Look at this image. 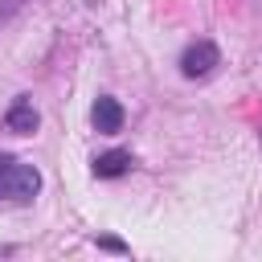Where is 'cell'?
<instances>
[{"mask_svg": "<svg viewBox=\"0 0 262 262\" xmlns=\"http://www.w3.org/2000/svg\"><path fill=\"white\" fill-rule=\"evenodd\" d=\"M41 192V172L33 164H20L12 156H0V201H33Z\"/></svg>", "mask_w": 262, "mask_h": 262, "instance_id": "1", "label": "cell"}, {"mask_svg": "<svg viewBox=\"0 0 262 262\" xmlns=\"http://www.w3.org/2000/svg\"><path fill=\"white\" fill-rule=\"evenodd\" d=\"M90 119H94V127H98L102 135H115V131L123 127V106H119V98H111V94H102V98L94 102V111H90Z\"/></svg>", "mask_w": 262, "mask_h": 262, "instance_id": "4", "label": "cell"}, {"mask_svg": "<svg viewBox=\"0 0 262 262\" xmlns=\"http://www.w3.org/2000/svg\"><path fill=\"white\" fill-rule=\"evenodd\" d=\"M217 61H221V53H217L213 41H192L184 49V57H180V70H184V78H205Z\"/></svg>", "mask_w": 262, "mask_h": 262, "instance_id": "2", "label": "cell"}, {"mask_svg": "<svg viewBox=\"0 0 262 262\" xmlns=\"http://www.w3.org/2000/svg\"><path fill=\"white\" fill-rule=\"evenodd\" d=\"M37 123H41V115H37L33 98H16V102L8 106V115H4V127H8V131H16V135H33V131H37Z\"/></svg>", "mask_w": 262, "mask_h": 262, "instance_id": "3", "label": "cell"}, {"mask_svg": "<svg viewBox=\"0 0 262 262\" xmlns=\"http://www.w3.org/2000/svg\"><path fill=\"white\" fill-rule=\"evenodd\" d=\"M131 168V156L127 151H102L98 160H94V176H102V180H115V176H123Z\"/></svg>", "mask_w": 262, "mask_h": 262, "instance_id": "5", "label": "cell"}, {"mask_svg": "<svg viewBox=\"0 0 262 262\" xmlns=\"http://www.w3.org/2000/svg\"><path fill=\"white\" fill-rule=\"evenodd\" d=\"M20 8H25V0H0V25H4L12 12H20Z\"/></svg>", "mask_w": 262, "mask_h": 262, "instance_id": "6", "label": "cell"}, {"mask_svg": "<svg viewBox=\"0 0 262 262\" xmlns=\"http://www.w3.org/2000/svg\"><path fill=\"white\" fill-rule=\"evenodd\" d=\"M98 246H102V250H111V254H127V246H123L119 237H98Z\"/></svg>", "mask_w": 262, "mask_h": 262, "instance_id": "7", "label": "cell"}]
</instances>
